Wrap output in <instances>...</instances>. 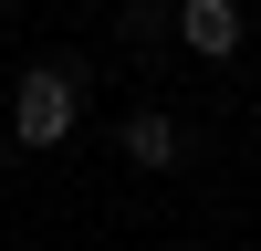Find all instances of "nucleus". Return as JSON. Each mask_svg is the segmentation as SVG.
I'll use <instances>...</instances> for the list:
<instances>
[{
  "instance_id": "f03ea898",
  "label": "nucleus",
  "mask_w": 261,
  "mask_h": 251,
  "mask_svg": "<svg viewBox=\"0 0 261 251\" xmlns=\"http://www.w3.org/2000/svg\"><path fill=\"white\" fill-rule=\"evenodd\" d=\"M178 42L209 53V63H230V53H241V0H188V11H178Z\"/></svg>"
},
{
  "instance_id": "f257e3e1",
  "label": "nucleus",
  "mask_w": 261,
  "mask_h": 251,
  "mask_svg": "<svg viewBox=\"0 0 261 251\" xmlns=\"http://www.w3.org/2000/svg\"><path fill=\"white\" fill-rule=\"evenodd\" d=\"M73 115H84V84L53 73V63H32L21 94H11V136H21V146H63V136H73Z\"/></svg>"
},
{
  "instance_id": "7ed1b4c3",
  "label": "nucleus",
  "mask_w": 261,
  "mask_h": 251,
  "mask_svg": "<svg viewBox=\"0 0 261 251\" xmlns=\"http://www.w3.org/2000/svg\"><path fill=\"white\" fill-rule=\"evenodd\" d=\"M125 157L136 167H178V115H125Z\"/></svg>"
}]
</instances>
